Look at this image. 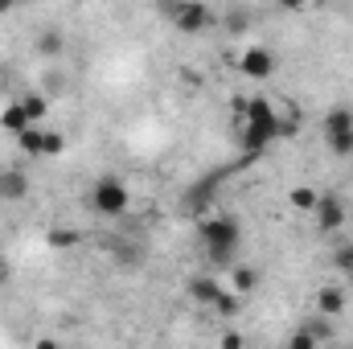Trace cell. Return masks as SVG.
<instances>
[{
	"label": "cell",
	"mask_w": 353,
	"mask_h": 349,
	"mask_svg": "<svg viewBox=\"0 0 353 349\" xmlns=\"http://www.w3.org/2000/svg\"><path fill=\"white\" fill-rule=\"evenodd\" d=\"M21 103H25V111H29V119H33V123L50 115V99H46V94H25Z\"/></svg>",
	"instance_id": "16"
},
{
	"label": "cell",
	"mask_w": 353,
	"mask_h": 349,
	"mask_svg": "<svg viewBox=\"0 0 353 349\" xmlns=\"http://www.w3.org/2000/svg\"><path fill=\"white\" fill-rule=\"evenodd\" d=\"M37 50H41V54H50V58H58V54H62V33H58V29L41 33V37H37Z\"/></svg>",
	"instance_id": "17"
},
{
	"label": "cell",
	"mask_w": 353,
	"mask_h": 349,
	"mask_svg": "<svg viewBox=\"0 0 353 349\" xmlns=\"http://www.w3.org/2000/svg\"><path fill=\"white\" fill-rule=\"evenodd\" d=\"M214 312H218V317H234V312H239V296H230V292H222V300L214 304Z\"/></svg>",
	"instance_id": "21"
},
{
	"label": "cell",
	"mask_w": 353,
	"mask_h": 349,
	"mask_svg": "<svg viewBox=\"0 0 353 349\" xmlns=\"http://www.w3.org/2000/svg\"><path fill=\"white\" fill-rule=\"evenodd\" d=\"M316 4H325V0H316Z\"/></svg>",
	"instance_id": "27"
},
{
	"label": "cell",
	"mask_w": 353,
	"mask_h": 349,
	"mask_svg": "<svg viewBox=\"0 0 353 349\" xmlns=\"http://www.w3.org/2000/svg\"><path fill=\"white\" fill-rule=\"evenodd\" d=\"M292 349H316L321 341H316V333L312 329H300V333H292V341H288Z\"/></svg>",
	"instance_id": "20"
},
{
	"label": "cell",
	"mask_w": 353,
	"mask_h": 349,
	"mask_svg": "<svg viewBox=\"0 0 353 349\" xmlns=\"http://www.w3.org/2000/svg\"><path fill=\"white\" fill-rule=\"evenodd\" d=\"M222 346H226V349H239V346H243V333H226V337H222Z\"/></svg>",
	"instance_id": "23"
},
{
	"label": "cell",
	"mask_w": 353,
	"mask_h": 349,
	"mask_svg": "<svg viewBox=\"0 0 353 349\" xmlns=\"http://www.w3.org/2000/svg\"><path fill=\"white\" fill-rule=\"evenodd\" d=\"M279 4H283L288 12H300V8H308V0H279Z\"/></svg>",
	"instance_id": "24"
},
{
	"label": "cell",
	"mask_w": 353,
	"mask_h": 349,
	"mask_svg": "<svg viewBox=\"0 0 353 349\" xmlns=\"http://www.w3.org/2000/svg\"><path fill=\"white\" fill-rule=\"evenodd\" d=\"M62 148H66V136H62V132H46L41 157H62Z\"/></svg>",
	"instance_id": "19"
},
{
	"label": "cell",
	"mask_w": 353,
	"mask_h": 349,
	"mask_svg": "<svg viewBox=\"0 0 353 349\" xmlns=\"http://www.w3.org/2000/svg\"><path fill=\"white\" fill-rule=\"evenodd\" d=\"M312 218H316V226H321L325 235L341 230V226H345V206H341V197H337V193H321V201H316Z\"/></svg>",
	"instance_id": "7"
},
{
	"label": "cell",
	"mask_w": 353,
	"mask_h": 349,
	"mask_svg": "<svg viewBox=\"0 0 353 349\" xmlns=\"http://www.w3.org/2000/svg\"><path fill=\"white\" fill-rule=\"evenodd\" d=\"M4 283H8V263L0 259V288H4Z\"/></svg>",
	"instance_id": "25"
},
{
	"label": "cell",
	"mask_w": 353,
	"mask_h": 349,
	"mask_svg": "<svg viewBox=\"0 0 353 349\" xmlns=\"http://www.w3.org/2000/svg\"><path fill=\"white\" fill-rule=\"evenodd\" d=\"M12 4H21V0H12Z\"/></svg>",
	"instance_id": "28"
},
{
	"label": "cell",
	"mask_w": 353,
	"mask_h": 349,
	"mask_svg": "<svg viewBox=\"0 0 353 349\" xmlns=\"http://www.w3.org/2000/svg\"><path fill=\"white\" fill-rule=\"evenodd\" d=\"M90 206H94L103 218H119V214L132 206V193H128V185H123L119 177H99V181L90 185Z\"/></svg>",
	"instance_id": "3"
},
{
	"label": "cell",
	"mask_w": 353,
	"mask_h": 349,
	"mask_svg": "<svg viewBox=\"0 0 353 349\" xmlns=\"http://www.w3.org/2000/svg\"><path fill=\"white\" fill-rule=\"evenodd\" d=\"M239 128H243V132H239L243 152H247V157H259L267 144H275V140H279V111H275V103L263 99V94L247 99V111H243Z\"/></svg>",
	"instance_id": "1"
},
{
	"label": "cell",
	"mask_w": 353,
	"mask_h": 349,
	"mask_svg": "<svg viewBox=\"0 0 353 349\" xmlns=\"http://www.w3.org/2000/svg\"><path fill=\"white\" fill-rule=\"evenodd\" d=\"M222 292H226V288H222L214 275H193V279H189V296H193L197 304H205V308H214V304L222 300Z\"/></svg>",
	"instance_id": "9"
},
{
	"label": "cell",
	"mask_w": 353,
	"mask_h": 349,
	"mask_svg": "<svg viewBox=\"0 0 353 349\" xmlns=\"http://www.w3.org/2000/svg\"><path fill=\"white\" fill-rule=\"evenodd\" d=\"M325 144L333 157H353V111L350 107H333L325 115Z\"/></svg>",
	"instance_id": "5"
},
{
	"label": "cell",
	"mask_w": 353,
	"mask_h": 349,
	"mask_svg": "<svg viewBox=\"0 0 353 349\" xmlns=\"http://www.w3.org/2000/svg\"><path fill=\"white\" fill-rule=\"evenodd\" d=\"M12 8V0H0V12H8Z\"/></svg>",
	"instance_id": "26"
},
{
	"label": "cell",
	"mask_w": 353,
	"mask_h": 349,
	"mask_svg": "<svg viewBox=\"0 0 353 349\" xmlns=\"http://www.w3.org/2000/svg\"><path fill=\"white\" fill-rule=\"evenodd\" d=\"M230 288H234L239 296H251V292L259 288V271H255V267H243V263H239V267L230 271Z\"/></svg>",
	"instance_id": "14"
},
{
	"label": "cell",
	"mask_w": 353,
	"mask_h": 349,
	"mask_svg": "<svg viewBox=\"0 0 353 349\" xmlns=\"http://www.w3.org/2000/svg\"><path fill=\"white\" fill-rule=\"evenodd\" d=\"M333 263H337V271H345V275H353V247H341V251L333 255Z\"/></svg>",
	"instance_id": "22"
},
{
	"label": "cell",
	"mask_w": 353,
	"mask_h": 349,
	"mask_svg": "<svg viewBox=\"0 0 353 349\" xmlns=\"http://www.w3.org/2000/svg\"><path fill=\"white\" fill-rule=\"evenodd\" d=\"M79 243H83V235H79V230H54V235H50V247H54V251L79 247Z\"/></svg>",
	"instance_id": "18"
},
{
	"label": "cell",
	"mask_w": 353,
	"mask_h": 349,
	"mask_svg": "<svg viewBox=\"0 0 353 349\" xmlns=\"http://www.w3.org/2000/svg\"><path fill=\"white\" fill-rule=\"evenodd\" d=\"M169 4V21L176 25V33H205L214 25V8L201 0H165Z\"/></svg>",
	"instance_id": "4"
},
{
	"label": "cell",
	"mask_w": 353,
	"mask_h": 349,
	"mask_svg": "<svg viewBox=\"0 0 353 349\" xmlns=\"http://www.w3.org/2000/svg\"><path fill=\"white\" fill-rule=\"evenodd\" d=\"M29 193V177L21 173V169H4L0 173V197L4 201H21Z\"/></svg>",
	"instance_id": "10"
},
{
	"label": "cell",
	"mask_w": 353,
	"mask_h": 349,
	"mask_svg": "<svg viewBox=\"0 0 353 349\" xmlns=\"http://www.w3.org/2000/svg\"><path fill=\"white\" fill-rule=\"evenodd\" d=\"M288 201H292V210H300V214H312V210H316V201H321V193H316L312 185H292Z\"/></svg>",
	"instance_id": "13"
},
{
	"label": "cell",
	"mask_w": 353,
	"mask_h": 349,
	"mask_svg": "<svg viewBox=\"0 0 353 349\" xmlns=\"http://www.w3.org/2000/svg\"><path fill=\"white\" fill-rule=\"evenodd\" d=\"M197 235H201L205 255L214 263H226L239 251V243H243V226H239V218H230V214H201V218H197Z\"/></svg>",
	"instance_id": "2"
},
{
	"label": "cell",
	"mask_w": 353,
	"mask_h": 349,
	"mask_svg": "<svg viewBox=\"0 0 353 349\" xmlns=\"http://www.w3.org/2000/svg\"><path fill=\"white\" fill-rule=\"evenodd\" d=\"M345 304H350V292H345L341 283H321V288H316V312H321L325 321L341 317Z\"/></svg>",
	"instance_id": "8"
},
{
	"label": "cell",
	"mask_w": 353,
	"mask_h": 349,
	"mask_svg": "<svg viewBox=\"0 0 353 349\" xmlns=\"http://www.w3.org/2000/svg\"><path fill=\"white\" fill-rule=\"evenodd\" d=\"M17 144H21V152H29V157H41V144H46V132L29 123L25 132H17Z\"/></svg>",
	"instance_id": "15"
},
{
	"label": "cell",
	"mask_w": 353,
	"mask_h": 349,
	"mask_svg": "<svg viewBox=\"0 0 353 349\" xmlns=\"http://www.w3.org/2000/svg\"><path fill=\"white\" fill-rule=\"evenodd\" d=\"M214 193H218V177H201V181L189 189V210H193V214H205V206L214 201Z\"/></svg>",
	"instance_id": "11"
},
{
	"label": "cell",
	"mask_w": 353,
	"mask_h": 349,
	"mask_svg": "<svg viewBox=\"0 0 353 349\" xmlns=\"http://www.w3.org/2000/svg\"><path fill=\"white\" fill-rule=\"evenodd\" d=\"M29 123H33V119H29L25 103H8V107L0 111V128H4V132H12V136H17V132H25Z\"/></svg>",
	"instance_id": "12"
},
{
	"label": "cell",
	"mask_w": 353,
	"mask_h": 349,
	"mask_svg": "<svg viewBox=\"0 0 353 349\" xmlns=\"http://www.w3.org/2000/svg\"><path fill=\"white\" fill-rule=\"evenodd\" d=\"M239 70H243V79H251V83H267V79H275V54H271L267 46H251V50H243Z\"/></svg>",
	"instance_id": "6"
}]
</instances>
